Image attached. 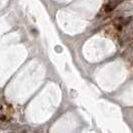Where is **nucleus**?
Wrapping results in <instances>:
<instances>
[{"label":"nucleus","mask_w":133,"mask_h":133,"mask_svg":"<svg viewBox=\"0 0 133 133\" xmlns=\"http://www.w3.org/2000/svg\"><path fill=\"white\" fill-rule=\"evenodd\" d=\"M133 10V4L132 3H123L122 5L118 6V12H125V11H130Z\"/></svg>","instance_id":"nucleus-2"},{"label":"nucleus","mask_w":133,"mask_h":133,"mask_svg":"<svg viewBox=\"0 0 133 133\" xmlns=\"http://www.w3.org/2000/svg\"><path fill=\"white\" fill-rule=\"evenodd\" d=\"M131 20H132V17L128 16V17H122V18L118 19V22L122 25H127V24H129L131 22Z\"/></svg>","instance_id":"nucleus-3"},{"label":"nucleus","mask_w":133,"mask_h":133,"mask_svg":"<svg viewBox=\"0 0 133 133\" xmlns=\"http://www.w3.org/2000/svg\"><path fill=\"white\" fill-rule=\"evenodd\" d=\"M55 49H56V51H57V52H60V51H61V48H60V46H56V47H55Z\"/></svg>","instance_id":"nucleus-4"},{"label":"nucleus","mask_w":133,"mask_h":133,"mask_svg":"<svg viewBox=\"0 0 133 133\" xmlns=\"http://www.w3.org/2000/svg\"><path fill=\"white\" fill-rule=\"evenodd\" d=\"M123 2H124V0H112L111 2H109L105 6V11H107V12L112 11V10H114L115 8H117Z\"/></svg>","instance_id":"nucleus-1"}]
</instances>
